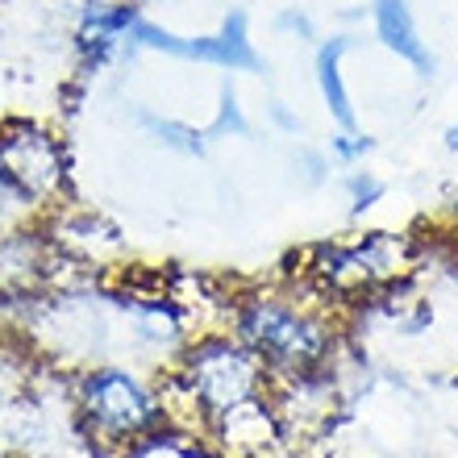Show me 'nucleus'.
<instances>
[{"mask_svg":"<svg viewBox=\"0 0 458 458\" xmlns=\"http://www.w3.org/2000/svg\"><path fill=\"white\" fill-rule=\"evenodd\" d=\"M375 34L387 50H396L400 59H409L412 67H429L425 59V47L417 38V21L409 13V0H375Z\"/></svg>","mask_w":458,"mask_h":458,"instance_id":"6","label":"nucleus"},{"mask_svg":"<svg viewBox=\"0 0 458 458\" xmlns=\"http://www.w3.org/2000/svg\"><path fill=\"white\" fill-rule=\"evenodd\" d=\"M342 50H346V42H342V38H334V42H326V47H321V55H317V84H321V97H326L329 113H334L342 125H354L346 84H342Z\"/></svg>","mask_w":458,"mask_h":458,"instance_id":"7","label":"nucleus"},{"mask_svg":"<svg viewBox=\"0 0 458 458\" xmlns=\"http://www.w3.org/2000/svg\"><path fill=\"white\" fill-rule=\"evenodd\" d=\"M80 417L100 442H138L163 421V400L138 375L105 367L80 384Z\"/></svg>","mask_w":458,"mask_h":458,"instance_id":"3","label":"nucleus"},{"mask_svg":"<svg viewBox=\"0 0 458 458\" xmlns=\"http://www.w3.org/2000/svg\"><path fill=\"white\" fill-rule=\"evenodd\" d=\"M0 180L21 200H55L67 183V150L50 130L17 121L0 130Z\"/></svg>","mask_w":458,"mask_h":458,"instance_id":"4","label":"nucleus"},{"mask_svg":"<svg viewBox=\"0 0 458 458\" xmlns=\"http://www.w3.org/2000/svg\"><path fill=\"white\" fill-rule=\"evenodd\" d=\"M238 342L267 367L276 379H313L329 367L334 338L313 309L284 296H259L238 309Z\"/></svg>","mask_w":458,"mask_h":458,"instance_id":"2","label":"nucleus"},{"mask_svg":"<svg viewBox=\"0 0 458 458\" xmlns=\"http://www.w3.org/2000/svg\"><path fill=\"white\" fill-rule=\"evenodd\" d=\"M267 367L238 338L196 342L180 367L188 404L217 434H229L246 417H267Z\"/></svg>","mask_w":458,"mask_h":458,"instance_id":"1","label":"nucleus"},{"mask_svg":"<svg viewBox=\"0 0 458 458\" xmlns=\"http://www.w3.org/2000/svg\"><path fill=\"white\" fill-rule=\"evenodd\" d=\"M446 150H458V121L446 130Z\"/></svg>","mask_w":458,"mask_h":458,"instance_id":"8","label":"nucleus"},{"mask_svg":"<svg viewBox=\"0 0 458 458\" xmlns=\"http://www.w3.org/2000/svg\"><path fill=\"white\" fill-rule=\"evenodd\" d=\"M409 263V246L396 233H367L350 246H329L321 259V279L334 292H367L375 284L396 279Z\"/></svg>","mask_w":458,"mask_h":458,"instance_id":"5","label":"nucleus"}]
</instances>
